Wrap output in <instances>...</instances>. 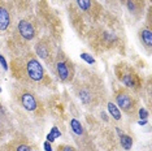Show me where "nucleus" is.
I'll use <instances>...</instances> for the list:
<instances>
[{"mask_svg":"<svg viewBox=\"0 0 152 151\" xmlns=\"http://www.w3.org/2000/svg\"><path fill=\"white\" fill-rule=\"evenodd\" d=\"M107 106H108V111L110 113V116H112L115 120H117V121H120L121 117H122V115H121V111L118 109V107H117L113 102H108Z\"/></svg>","mask_w":152,"mask_h":151,"instance_id":"obj_15","label":"nucleus"},{"mask_svg":"<svg viewBox=\"0 0 152 151\" xmlns=\"http://www.w3.org/2000/svg\"><path fill=\"white\" fill-rule=\"evenodd\" d=\"M56 52V46L50 37H42L34 44V54L37 55L38 59H42L48 67H52Z\"/></svg>","mask_w":152,"mask_h":151,"instance_id":"obj_8","label":"nucleus"},{"mask_svg":"<svg viewBox=\"0 0 152 151\" xmlns=\"http://www.w3.org/2000/svg\"><path fill=\"white\" fill-rule=\"evenodd\" d=\"M9 70L13 78L26 87H46L52 84L46 68L31 51L12 57Z\"/></svg>","mask_w":152,"mask_h":151,"instance_id":"obj_1","label":"nucleus"},{"mask_svg":"<svg viewBox=\"0 0 152 151\" xmlns=\"http://www.w3.org/2000/svg\"><path fill=\"white\" fill-rule=\"evenodd\" d=\"M9 34L8 48L15 56H20L29 52L33 43L39 38V22L34 16H25L13 25Z\"/></svg>","mask_w":152,"mask_h":151,"instance_id":"obj_3","label":"nucleus"},{"mask_svg":"<svg viewBox=\"0 0 152 151\" xmlns=\"http://www.w3.org/2000/svg\"><path fill=\"white\" fill-rule=\"evenodd\" d=\"M120 143H121V146H122V149L130 150L131 146H133V138H131L130 136L124 134L122 133V134L120 136Z\"/></svg>","mask_w":152,"mask_h":151,"instance_id":"obj_16","label":"nucleus"},{"mask_svg":"<svg viewBox=\"0 0 152 151\" xmlns=\"http://www.w3.org/2000/svg\"><path fill=\"white\" fill-rule=\"evenodd\" d=\"M13 98L26 112L31 113L35 117H43L44 115V104L37 94L30 87L17 85L13 89Z\"/></svg>","mask_w":152,"mask_h":151,"instance_id":"obj_4","label":"nucleus"},{"mask_svg":"<svg viewBox=\"0 0 152 151\" xmlns=\"http://www.w3.org/2000/svg\"><path fill=\"white\" fill-rule=\"evenodd\" d=\"M53 72L57 76V78L64 84H70L74 80L75 76V67L69 57L65 55L64 51L58 50L55 56L53 64H52Z\"/></svg>","mask_w":152,"mask_h":151,"instance_id":"obj_6","label":"nucleus"},{"mask_svg":"<svg viewBox=\"0 0 152 151\" xmlns=\"http://www.w3.org/2000/svg\"><path fill=\"white\" fill-rule=\"evenodd\" d=\"M15 25V4L13 0H0V35L11 33Z\"/></svg>","mask_w":152,"mask_h":151,"instance_id":"obj_9","label":"nucleus"},{"mask_svg":"<svg viewBox=\"0 0 152 151\" xmlns=\"http://www.w3.org/2000/svg\"><path fill=\"white\" fill-rule=\"evenodd\" d=\"M124 3L131 15L139 16L144 9V0H124Z\"/></svg>","mask_w":152,"mask_h":151,"instance_id":"obj_13","label":"nucleus"},{"mask_svg":"<svg viewBox=\"0 0 152 151\" xmlns=\"http://www.w3.org/2000/svg\"><path fill=\"white\" fill-rule=\"evenodd\" d=\"M61 136V133H60V130H58L56 126H53L52 130H51V133L47 136V141L48 142H53L55 138H58V137Z\"/></svg>","mask_w":152,"mask_h":151,"instance_id":"obj_17","label":"nucleus"},{"mask_svg":"<svg viewBox=\"0 0 152 151\" xmlns=\"http://www.w3.org/2000/svg\"><path fill=\"white\" fill-rule=\"evenodd\" d=\"M73 91L81 103L87 108H96L105 100V86L103 80L94 72L83 69L74 76Z\"/></svg>","mask_w":152,"mask_h":151,"instance_id":"obj_2","label":"nucleus"},{"mask_svg":"<svg viewBox=\"0 0 152 151\" xmlns=\"http://www.w3.org/2000/svg\"><path fill=\"white\" fill-rule=\"evenodd\" d=\"M115 73L117 76V80L133 92H138L143 89V78L135 70V68L131 67V65L126 63L117 64L115 67Z\"/></svg>","mask_w":152,"mask_h":151,"instance_id":"obj_5","label":"nucleus"},{"mask_svg":"<svg viewBox=\"0 0 152 151\" xmlns=\"http://www.w3.org/2000/svg\"><path fill=\"white\" fill-rule=\"evenodd\" d=\"M4 151H34V147L27 138L17 136L7 143Z\"/></svg>","mask_w":152,"mask_h":151,"instance_id":"obj_10","label":"nucleus"},{"mask_svg":"<svg viewBox=\"0 0 152 151\" xmlns=\"http://www.w3.org/2000/svg\"><path fill=\"white\" fill-rule=\"evenodd\" d=\"M44 150H46V151H52V147H51V142H48V141H47V142L44 143Z\"/></svg>","mask_w":152,"mask_h":151,"instance_id":"obj_22","label":"nucleus"},{"mask_svg":"<svg viewBox=\"0 0 152 151\" xmlns=\"http://www.w3.org/2000/svg\"><path fill=\"white\" fill-rule=\"evenodd\" d=\"M81 57H82V59H83V60H85L87 64H90V65L95 63V59H94V57H92V56H90L88 54H85V52H83V54H81Z\"/></svg>","mask_w":152,"mask_h":151,"instance_id":"obj_19","label":"nucleus"},{"mask_svg":"<svg viewBox=\"0 0 152 151\" xmlns=\"http://www.w3.org/2000/svg\"><path fill=\"white\" fill-rule=\"evenodd\" d=\"M75 3L78 8L88 16H98L102 11V7L98 4L96 0H75Z\"/></svg>","mask_w":152,"mask_h":151,"instance_id":"obj_11","label":"nucleus"},{"mask_svg":"<svg viewBox=\"0 0 152 151\" xmlns=\"http://www.w3.org/2000/svg\"><path fill=\"white\" fill-rule=\"evenodd\" d=\"M115 104L118 107L120 111L126 113L127 116H134L138 112V106H139V100H138L137 95L131 90L126 87H120L115 91Z\"/></svg>","mask_w":152,"mask_h":151,"instance_id":"obj_7","label":"nucleus"},{"mask_svg":"<svg viewBox=\"0 0 152 151\" xmlns=\"http://www.w3.org/2000/svg\"><path fill=\"white\" fill-rule=\"evenodd\" d=\"M0 64L3 65L4 70H8L9 69V65H8V63H7V60L4 59V56H3V55H0Z\"/></svg>","mask_w":152,"mask_h":151,"instance_id":"obj_21","label":"nucleus"},{"mask_svg":"<svg viewBox=\"0 0 152 151\" xmlns=\"http://www.w3.org/2000/svg\"><path fill=\"white\" fill-rule=\"evenodd\" d=\"M56 151H77V149H74L70 145H58Z\"/></svg>","mask_w":152,"mask_h":151,"instance_id":"obj_18","label":"nucleus"},{"mask_svg":"<svg viewBox=\"0 0 152 151\" xmlns=\"http://www.w3.org/2000/svg\"><path fill=\"white\" fill-rule=\"evenodd\" d=\"M139 40L142 43V46L147 50L148 54H151L152 48V29H151V23H146L143 25V27H140L139 33H138Z\"/></svg>","mask_w":152,"mask_h":151,"instance_id":"obj_12","label":"nucleus"},{"mask_svg":"<svg viewBox=\"0 0 152 151\" xmlns=\"http://www.w3.org/2000/svg\"><path fill=\"white\" fill-rule=\"evenodd\" d=\"M144 124H146V120H140L139 121V125H144Z\"/></svg>","mask_w":152,"mask_h":151,"instance_id":"obj_23","label":"nucleus"},{"mask_svg":"<svg viewBox=\"0 0 152 151\" xmlns=\"http://www.w3.org/2000/svg\"><path fill=\"white\" fill-rule=\"evenodd\" d=\"M70 129H72L73 134L77 137V138H83V137H87V134H86V132H85L83 125H82L77 119H72L70 120Z\"/></svg>","mask_w":152,"mask_h":151,"instance_id":"obj_14","label":"nucleus"},{"mask_svg":"<svg viewBox=\"0 0 152 151\" xmlns=\"http://www.w3.org/2000/svg\"><path fill=\"white\" fill-rule=\"evenodd\" d=\"M148 115H150V113H148V111H147V109L144 108V107L139 109V116H140V119H142V120H147Z\"/></svg>","mask_w":152,"mask_h":151,"instance_id":"obj_20","label":"nucleus"}]
</instances>
